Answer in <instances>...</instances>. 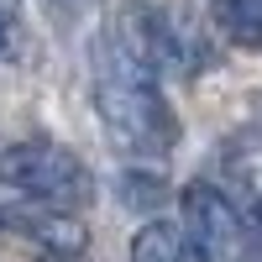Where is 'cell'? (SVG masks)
<instances>
[{
    "label": "cell",
    "instance_id": "obj_1",
    "mask_svg": "<svg viewBox=\"0 0 262 262\" xmlns=\"http://www.w3.org/2000/svg\"><path fill=\"white\" fill-rule=\"evenodd\" d=\"M95 105L105 131L137 158H163L179 142V121L158 90V74L131 63L111 37L95 48Z\"/></svg>",
    "mask_w": 262,
    "mask_h": 262
},
{
    "label": "cell",
    "instance_id": "obj_5",
    "mask_svg": "<svg viewBox=\"0 0 262 262\" xmlns=\"http://www.w3.org/2000/svg\"><path fill=\"white\" fill-rule=\"evenodd\" d=\"M210 16L236 48H262V0H210Z\"/></svg>",
    "mask_w": 262,
    "mask_h": 262
},
{
    "label": "cell",
    "instance_id": "obj_6",
    "mask_svg": "<svg viewBox=\"0 0 262 262\" xmlns=\"http://www.w3.org/2000/svg\"><path fill=\"white\" fill-rule=\"evenodd\" d=\"M121 200L131 210H158V200H163V173H126V179H121Z\"/></svg>",
    "mask_w": 262,
    "mask_h": 262
},
{
    "label": "cell",
    "instance_id": "obj_3",
    "mask_svg": "<svg viewBox=\"0 0 262 262\" xmlns=\"http://www.w3.org/2000/svg\"><path fill=\"white\" fill-rule=\"evenodd\" d=\"M184 247L200 262H242L247 252V215L236 210L215 184L184 189Z\"/></svg>",
    "mask_w": 262,
    "mask_h": 262
},
{
    "label": "cell",
    "instance_id": "obj_8",
    "mask_svg": "<svg viewBox=\"0 0 262 262\" xmlns=\"http://www.w3.org/2000/svg\"><path fill=\"white\" fill-rule=\"evenodd\" d=\"M247 231H262V200L252 205V215H247Z\"/></svg>",
    "mask_w": 262,
    "mask_h": 262
},
{
    "label": "cell",
    "instance_id": "obj_7",
    "mask_svg": "<svg viewBox=\"0 0 262 262\" xmlns=\"http://www.w3.org/2000/svg\"><path fill=\"white\" fill-rule=\"evenodd\" d=\"M6 42H11V16H6V6H0V53H6Z\"/></svg>",
    "mask_w": 262,
    "mask_h": 262
},
{
    "label": "cell",
    "instance_id": "obj_2",
    "mask_svg": "<svg viewBox=\"0 0 262 262\" xmlns=\"http://www.w3.org/2000/svg\"><path fill=\"white\" fill-rule=\"evenodd\" d=\"M0 184H6L21 205H32V215H74L90 205L95 179L74 152H63L53 142H21L0 152Z\"/></svg>",
    "mask_w": 262,
    "mask_h": 262
},
{
    "label": "cell",
    "instance_id": "obj_4",
    "mask_svg": "<svg viewBox=\"0 0 262 262\" xmlns=\"http://www.w3.org/2000/svg\"><path fill=\"white\" fill-rule=\"evenodd\" d=\"M189 247H184V231L163 221V215H152L142 221V231L131 236V262H184Z\"/></svg>",
    "mask_w": 262,
    "mask_h": 262
}]
</instances>
